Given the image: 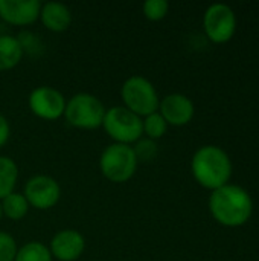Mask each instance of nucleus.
I'll return each mask as SVG.
<instances>
[{"label": "nucleus", "instance_id": "f257e3e1", "mask_svg": "<svg viewBox=\"0 0 259 261\" xmlns=\"http://www.w3.org/2000/svg\"><path fill=\"white\" fill-rule=\"evenodd\" d=\"M209 211L220 225L237 228L247 223L252 217L253 200L244 188L227 184L212 191L209 197Z\"/></svg>", "mask_w": 259, "mask_h": 261}, {"label": "nucleus", "instance_id": "f03ea898", "mask_svg": "<svg viewBox=\"0 0 259 261\" xmlns=\"http://www.w3.org/2000/svg\"><path fill=\"white\" fill-rule=\"evenodd\" d=\"M191 173L203 188L215 191L229 184L232 177V161L217 145L200 147L191 159Z\"/></svg>", "mask_w": 259, "mask_h": 261}, {"label": "nucleus", "instance_id": "7ed1b4c3", "mask_svg": "<svg viewBox=\"0 0 259 261\" xmlns=\"http://www.w3.org/2000/svg\"><path fill=\"white\" fill-rule=\"evenodd\" d=\"M121 99L125 109L140 118L159 112V93L154 84L142 75H133L124 81L121 87Z\"/></svg>", "mask_w": 259, "mask_h": 261}, {"label": "nucleus", "instance_id": "20e7f679", "mask_svg": "<svg viewBox=\"0 0 259 261\" xmlns=\"http://www.w3.org/2000/svg\"><path fill=\"white\" fill-rule=\"evenodd\" d=\"M105 110L104 102L98 96L87 92H79L67 99L64 118L75 128L96 130L102 127Z\"/></svg>", "mask_w": 259, "mask_h": 261}, {"label": "nucleus", "instance_id": "39448f33", "mask_svg": "<svg viewBox=\"0 0 259 261\" xmlns=\"http://www.w3.org/2000/svg\"><path fill=\"white\" fill-rule=\"evenodd\" d=\"M137 159L131 145L110 144L99 156V170L102 176L113 184L128 182L137 170Z\"/></svg>", "mask_w": 259, "mask_h": 261}, {"label": "nucleus", "instance_id": "423d86ee", "mask_svg": "<svg viewBox=\"0 0 259 261\" xmlns=\"http://www.w3.org/2000/svg\"><path fill=\"white\" fill-rule=\"evenodd\" d=\"M102 128L114 144L133 145L143 136L142 118L124 106H114L105 110Z\"/></svg>", "mask_w": 259, "mask_h": 261}, {"label": "nucleus", "instance_id": "0eeeda50", "mask_svg": "<svg viewBox=\"0 0 259 261\" xmlns=\"http://www.w3.org/2000/svg\"><path fill=\"white\" fill-rule=\"evenodd\" d=\"M203 29L206 37L223 44L229 41L237 31V15L226 3H214L203 14Z\"/></svg>", "mask_w": 259, "mask_h": 261}, {"label": "nucleus", "instance_id": "6e6552de", "mask_svg": "<svg viewBox=\"0 0 259 261\" xmlns=\"http://www.w3.org/2000/svg\"><path fill=\"white\" fill-rule=\"evenodd\" d=\"M23 196L31 208L47 211L58 205L61 199V187L53 177L47 174H37L24 184Z\"/></svg>", "mask_w": 259, "mask_h": 261}, {"label": "nucleus", "instance_id": "1a4fd4ad", "mask_svg": "<svg viewBox=\"0 0 259 261\" xmlns=\"http://www.w3.org/2000/svg\"><path fill=\"white\" fill-rule=\"evenodd\" d=\"M67 99L64 95L52 86L35 87L27 98L29 110L34 116L43 121H56L64 116Z\"/></svg>", "mask_w": 259, "mask_h": 261}, {"label": "nucleus", "instance_id": "9d476101", "mask_svg": "<svg viewBox=\"0 0 259 261\" xmlns=\"http://www.w3.org/2000/svg\"><path fill=\"white\" fill-rule=\"evenodd\" d=\"M41 2L38 0H0V18L17 28L34 24L40 18Z\"/></svg>", "mask_w": 259, "mask_h": 261}, {"label": "nucleus", "instance_id": "9b49d317", "mask_svg": "<svg viewBox=\"0 0 259 261\" xmlns=\"http://www.w3.org/2000/svg\"><path fill=\"white\" fill-rule=\"evenodd\" d=\"M159 113L166 121L168 125L183 127L189 124L194 118L195 107L191 98L183 93H169L160 99Z\"/></svg>", "mask_w": 259, "mask_h": 261}, {"label": "nucleus", "instance_id": "f8f14e48", "mask_svg": "<svg viewBox=\"0 0 259 261\" xmlns=\"http://www.w3.org/2000/svg\"><path fill=\"white\" fill-rule=\"evenodd\" d=\"M49 251L55 260L76 261L85 251V239L76 229H61L52 237Z\"/></svg>", "mask_w": 259, "mask_h": 261}, {"label": "nucleus", "instance_id": "ddd939ff", "mask_svg": "<svg viewBox=\"0 0 259 261\" xmlns=\"http://www.w3.org/2000/svg\"><path fill=\"white\" fill-rule=\"evenodd\" d=\"M43 26L50 32H64L72 24V11L60 2L41 3L40 18Z\"/></svg>", "mask_w": 259, "mask_h": 261}, {"label": "nucleus", "instance_id": "4468645a", "mask_svg": "<svg viewBox=\"0 0 259 261\" xmlns=\"http://www.w3.org/2000/svg\"><path fill=\"white\" fill-rule=\"evenodd\" d=\"M24 50L20 40L14 35H0V72L11 70L20 64Z\"/></svg>", "mask_w": 259, "mask_h": 261}, {"label": "nucleus", "instance_id": "2eb2a0df", "mask_svg": "<svg viewBox=\"0 0 259 261\" xmlns=\"http://www.w3.org/2000/svg\"><path fill=\"white\" fill-rule=\"evenodd\" d=\"M0 206H2V214L3 217L12 220V222H18L21 219H24L31 210L27 200L24 199L23 193H11L9 196H6L5 199L0 200Z\"/></svg>", "mask_w": 259, "mask_h": 261}, {"label": "nucleus", "instance_id": "dca6fc26", "mask_svg": "<svg viewBox=\"0 0 259 261\" xmlns=\"http://www.w3.org/2000/svg\"><path fill=\"white\" fill-rule=\"evenodd\" d=\"M18 180V167L9 156H0V200L14 193Z\"/></svg>", "mask_w": 259, "mask_h": 261}, {"label": "nucleus", "instance_id": "f3484780", "mask_svg": "<svg viewBox=\"0 0 259 261\" xmlns=\"http://www.w3.org/2000/svg\"><path fill=\"white\" fill-rule=\"evenodd\" d=\"M14 261H53L49 246L41 242H27L18 248Z\"/></svg>", "mask_w": 259, "mask_h": 261}, {"label": "nucleus", "instance_id": "a211bd4d", "mask_svg": "<svg viewBox=\"0 0 259 261\" xmlns=\"http://www.w3.org/2000/svg\"><path fill=\"white\" fill-rule=\"evenodd\" d=\"M142 130L148 139L157 141L165 136V133L168 130V124L159 112H154V113L142 118Z\"/></svg>", "mask_w": 259, "mask_h": 261}, {"label": "nucleus", "instance_id": "6ab92c4d", "mask_svg": "<svg viewBox=\"0 0 259 261\" xmlns=\"http://www.w3.org/2000/svg\"><path fill=\"white\" fill-rule=\"evenodd\" d=\"M169 3L166 0H147L142 5V14L150 21H160L166 17Z\"/></svg>", "mask_w": 259, "mask_h": 261}, {"label": "nucleus", "instance_id": "aec40b11", "mask_svg": "<svg viewBox=\"0 0 259 261\" xmlns=\"http://www.w3.org/2000/svg\"><path fill=\"white\" fill-rule=\"evenodd\" d=\"M131 147H133L137 162H151L153 159H156V156L159 153V147H157L156 141H151L148 138H145V139L140 138Z\"/></svg>", "mask_w": 259, "mask_h": 261}, {"label": "nucleus", "instance_id": "412c9836", "mask_svg": "<svg viewBox=\"0 0 259 261\" xmlns=\"http://www.w3.org/2000/svg\"><path fill=\"white\" fill-rule=\"evenodd\" d=\"M17 251L18 246L15 239L8 232L0 231V261H14Z\"/></svg>", "mask_w": 259, "mask_h": 261}, {"label": "nucleus", "instance_id": "4be33fe9", "mask_svg": "<svg viewBox=\"0 0 259 261\" xmlns=\"http://www.w3.org/2000/svg\"><path fill=\"white\" fill-rule=\"evenodd\" d=\"M9 136H11V125L8 119L0 113V148L6 145V142L9 141Z\"/></svg>", "mask_w": 259, "mask_h": 261}, {"label": "nucleus", "instance_id": "5701e85b", "mask_svg": "<svg viewBox=\"0 0 259 261\" xmlns=\"http://www.w3.org/2000/svg\"><path fill=\"white\" fill-rule=\"evenodd\" d=\"M2 217H3V214H2V206H0V220H2Z\"/></svg>", "mask_w": 259, "mask_h": 261}]
</instances>
